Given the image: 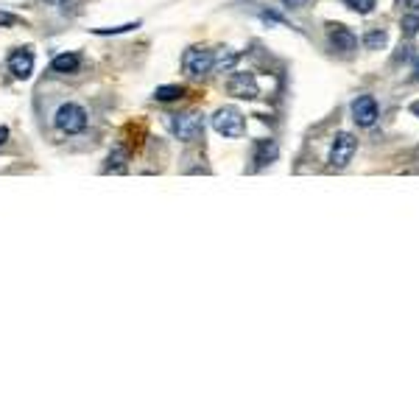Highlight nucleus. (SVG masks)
I'll use <instances>...</instances> for the list:
<instances>
[{
  "label": "nucleus",
  "mask_w": 419,
  "mask_h": 419,
  "mask_svg": "<svg viewBox=\"0 0 419 419\" xmlns=\"http://www.w3.org/2000/svg\"><path fill=\"white\" fill-rule=\"evenodd\" d=\"M352 120L358 126H374V120H377V101L372 95H358L352 101Z\"/></svg>",
  "instance_id": "obj_8"
},
{
  "label": "nucleus",
  "mask_w": 419,
  "mask_h": 419,
  "mask_svg": "<svg viewBox=\"0 0 419 419\" xmlns=\"http://www.w3.org/2000/svg\"><path fill=\"white\" fill-rule=\"evenodd\" d=\"M274 159H277V143L274 140H260L258 148H255V168H266Z\"/></svg>",
  "instance_id": "obj_11"
},
{
  "label": "nucleus",
  "mask_w": 419,
  "mask_h": 419,
  "mask_svg": "<svg viewBox=\"0 0 419 419\" xmlns=\"http://www.w3.org/2000/svg\"><path fill=\"white\" fill-rule=\"evenodd\" d=\"M182 67L188 76L199 78V76H207L210 70L216 67V54L207 51V48H188L182 54Z\"/></svg>",
  "instance_id": "obj_4"
},
{
  "label": "nucleus",
  "mask_w": 419,
  "mask_h": 419,
  "mask_svg": "<svg viewBox=\"0 0 419 419\" xmlns=\"http://www.w3.org/2000/svg\"><path fill=\"white\" fill-rule=\"evenodd\" d=\"M282 3H285V6H291V9H299V6H305V3H308V0H282Z\"/></svg>",
  "instance_id": "obj_20"
},
{
  "label": "nucleus",
  "mask_w": 419,
  "mask_h": 419,
  "mask_svg": "<svg viewBox=\"0 0 419 419\" xmlns=\"http://www.w3.org/2000/svg\"><path fill=\"white\" fill-rule=\"evenodd\" d=\"M165 126L174 132L177 140L182 143H196L204 135V117L199 112H185V115H165Z\"/></svg>",
  "instance_id": "obj_1"
},
{
  "label": "nucleus",
  "mask_w": 419,
  "mask_h": 419,
  "mask_svg": "<svg viewBox=\"0 0 419 419\" xmlns=\"http://www.w3.org/2000/svg\"><path fill=\"white\" fill-rule=\"evenodd\" d=\"M9 140V129H6V126H0V146H3Z\"/></svg>",
  "instance_id": "obj_21"
},
{
  "label": "nucleus",
  "mask_w": 419,
  "mask_h": 419,
  "mask_svg": "<svg viewBox=\"0 0 419 419\" xmlns=\"http://www.w3.org/2000/svg\"><path fill=\"white\" fill-rule=\"evenodd\" d=\"M213 129L224 137H243L246 132V120L243 115L235 109V106H221L216 115H213Z\"/></svg>",
  "instance_id": "obj_3"
},
{
  "label": "nucleus",
  "mask_w": 419,
  "mask_h": 419,
  "mask_svg": "<svg viewBox=\"0 0 419 419\" xmlns=\"http://www.w3.org/2000/svg\"><path fill=\"white\" fill-rule=\"evenodd\" d=\"M45 3H51V6H67L70 0H45Z\"/></svg>",
  "instance_id": "obj_22"
},
{
  "label": "nucleus",
  "mask_w": 419,
  "mask_h": 419,
  "mask_svg": "<svg viewBox=\"0 0 419 419\" xmlns=\"http://www.w3.org/2000/svg\"><path fill=\"white\" fill-rule=\"evenodd\" d=\"M411 112H414V115L419 117V101H414V104H411Z\"/></svg>",
  "instance_id": "obj_23"
},
{
  "label": "nucleus",
  "mask_w": 419,
  "mask_h": 419,
  "mask_svg": "<svg viewBox=\"0 0 419 419\" xmlns=\"http://www.w3.org/2000/svg\"><path fill=\"white\" fill-rule=\"evenodd\" d=\"M78 65H81V56H78V54H59V56L51 62L54 73H76Z\"/></svg>",
  "instance_id": "obj_12"
},
{
  "label": "nucleus",
  "mask_w": 419,
  "mask_h": 419,
  "mask_svg": "<svg viewBox=\"0 0 419 419\" xmlns=\"http://www.w3.org/2000/svg\"><path fill=\"white\" fill-rule=\"evenodd\" d=\"M227 90H229V95H235V98L251 101V98L260 95V84H258L255 73H232V78L227 81Z\"/></svg>",
  "instance_id": "obj_6"
},
{
  "label": "nucleus",
  "mask_w": 419,
  "mask_h": 419,
  "mask_svg": "<svg viewBox=\"0 0 419 419\" xmlns=\"http://www.w3.org/2000/svg\"><path fill=\"white\" fill-rule=\"evenodd\" d=\"M9 70H12L14 78H28V76L34 73V54H31L28 48L14 51V54L9 56Z\"/></svg>",
  "instance_id": "obj_9"
},
{
  "label": "nucleus",
  "mask_w": 419,
  "mask_h": 419,
  "mask_svg": "<svg viewBox=\"0 0 419 419\" xmlns=\"http://www.w3.org/2000/svg\"><path fill=\"white\" fill-rule=\"evenodd\" d=\"M126 162H129V148H123V146H117V148H112L109 151V157H106V165H104V171L109 174H120V171H126Z\"/></svg>",
  "instance_id": "obj_10"
},
{
  "label": "nucleus",
  "mask_w": 419,
  "mask_h": 419,
  "mask_svg": "<svg viewBox=\"0 0 419 419\" xmlns=\"http://www.w3.org/2000/svg\"><path fill=\"white\" fill-rule=\"evenodd\" d=\"M327 39H330L332 51H339V54H344V56H350V54L358 48V36H355L347 25H341V23H330V25H327Z\"/></svg>",
  "instance_id": "obj_7"
},
{
  "label": "nucleus",
  "mask_w": 419,
  "mask_h": 419,
  "mask_svg": "<svg viewBox=\"0 0 419 419\" xmlns=\"http://www.w3.org/2000/svg\"><path fill=\"white\" fill-rule=\"evenodd\" d=\"M363 45H366L369 51H381V48L386 45V34H383V31H369V34L363 36Z\"/></svg>",
  "instance_id": "obj_14"
},
{
  "label": "nucleus",
  "mask_w": 419,
  "mask_h": 419,
  "mask_svg": "<svg viewBox=\"0 0 419 419\" xmlns=\"http://www.w3.org/2000/svg\"><path fill=\"white\" fill-rule=\"evenodd\" d=\"M17 23H20V17H14L9 12H0V25H17Z\"/></svg>",
  "instance_id": "obj_19"
},
{
  "label": "nucleus",
  "mask_w": 419,
  "mask_h": 419,
  "mask_svg": "<svg viewBox=\"0 0 419 419\" xmlns=\"http://www.w3.org/2000/svg\"><path fill=\"white\" fill-rule=\"evenodd\" d=\"M355 151H358V140L350 132H339L332 140V146H330V165L332 168H347L355 157Z\"/></svg>",
  "instance_id": "obj_5"
},
{
  "label": "nucleus",
  "mask_w": 419,
  "mask_h": 419,
  "mask_svg": "<svg viewBox=\"0 0 419 419\" xmlns=\"http://www.w3.org/2000/svg\"><path fill=\"white\" fill-rule=\"evenodd\" d=\"M140 28V23H129V25H117V28H95V34H123V31H132Z\"/></svg>",
  "instance_id": "obj_18"
},
{
  "label": "nucleus",
  "mask_w": 419,
  "mask_h": 419,
  "mask_svg": "<svg viewBox=\"0 0 419 419\" xmlns=\"http://www.w3.org/2000/svg\"><path fill=\"white\" fill-rule=\"evenodd\" d=\"M185 95V87H179V84H168V87H157V93H154V98L157 101H179Z\"/></svg>",
  "instance_id": "obj_13"
},
{
  "label": "nucleus",
  "mask_w": 419,
  "mask_h": 419,
  "mask_svg": "<svg viewBox=\"0 0 419 419\" xmlns=\"http://www.w3.org/2000/svg\"><path fill=\"white\" fill-rule=\"evenodd\" d=\"M54 123L65 135H78V132L87 129V112H84V106H78V104H62L56 109Z\"/></svg>",
  "instance_id": "obj_2"
},
{
  "label": "nucleus",
  "mask_w": 419,
  "mask_h": 419,
  "mask_svg": "<svg viewBox=\"0 0 419 419\" xmlns=\"http://www.w3.org/2000/svg\"><path fill=\"white\" fill-rule=\"evenodd\" d=\"M344 3H347L352 12H358V14H369V12L377 6V0H344Z\"/></svg>",
  "instance_id": "obj_16"
},
{
  "label": "nucleus",
  "mask_w": 419,
  "mask_h": 419,
  "mask_svg": "<svg viewBox=\"0 0 419 419\" xmlns=\"http://www.w3.org/2000/svg\"><path fill=\"white\" fill-rule=\"evenodd\" d=\"M235 62H238V54L224 48L221 54H216V67H213V70H229Z\"/></svg>",
  "instance_id": "obj_15"
},
{
  "label": "nucleus",
  "mask_w": 419,
  "mask_h": 419,
  "mask_svg": "<svg viewBox=\"0 0 419 419\" xmlns=\"http://www.w3.org/2000/svg\"><path fill=\"white\" fill-rule=\"evenodd\" d=\"M403 31L414 36V34L419 31V14H405V17H403Z\"/></svg>",
  "instance_id": "obj_17"
},
{
  "label": "nucleus",
  "mask_w": 419,
  "mask_h": 419,
  "mask_svg": "<svg viewBox=\"0 0 419 419\" xmlns=\"http://www.w3.org/2000/svg\"><path fill=\"white\" fill-rule=\"evenodd\" d=\"M416 78H419V62H416Z\"/></svg>",
  "instance_id": "obj_24"
}]
</instances>
